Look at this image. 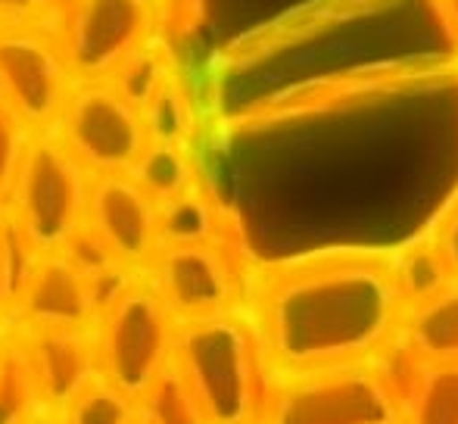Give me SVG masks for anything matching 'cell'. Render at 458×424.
<instances>
[{
  "mask_svg": "<svg viewBox=\"0 0 458 424\" xmlns=\"http://www.w3.org/2000/svg\"><path fill=\"white\" fill-rule=\"evenodd\" d=\"M91 334L100 377L138 400L140 390L172 362L178 321L165 310L147 272H140L100 306Z\"/></svg>",
  "mask_w": 458,
  "mask_h": 424,
  "instance_id": "4",
  "label": "cell"
},
{
  "mask_svg": "<svg viewBox=\"0 0 458 424\" xmlns=\"http://www.w3.org/2000/svg\"><path fill=\"white\" fill-rule=\"evenodd\" d=\"M159 0H60L50 31L75 81H103L157 38Z\"/></svg>",
  "mask_w": 458,
  "mask_h": 424,
  "instance_id": "6",
  "label": "cell"
},
{
  "mask_svg": "<svg viewBox=\"0 0 458 424\" xmlns=\"http://www.w3.org/2000/svg\"><path fill=\"white\" fill-rule=\"evenodd\" d=\"M368 375L374 377V384L380 387V394L393 403V409L399 412V421H403V412L409 409V403L415 400L418 387L428 377L430 362L409 343V340L399 334V327L377 343L371 352L362 359Z\"/></svg>",
  "mask_w": 458,
  "mask_h": 424,
  "instance_id": "15",
  "label": "cell"
},
{
  "mask_svg": "<svg viewBox=\"0 0 458 424\" xmlns=\"http://www.w3.org/2000/svg\"><path fill=\"white\" fill-rule=\"evenodd\" d=\"M6 310L13 327H91L94 281L63 253L38 256Z\"/></svg>",
  "mask_w": 458,
  "mask_h": 424,
  "instance_id": "11",
  "label": "cell"
},
{
  "mask_svg": "<svg viewBox=\"0 0 458 424\" xmlns=\"http://www.w3.org/2000/svg\"><path fill=\"white\" fill-rule=\"evenodd\" d=\"M437 250H440L443 262H446L453 281H458V200L455 207L440 218V228L434 231Z\"/></svg>",
  "mask_w": 458,
  "mask_h": 424,
  "instance_id": "25",
  "label": "cell"
},
{
  "mask_svg": "<svg viewBox=\"0 0 458 424\" xmlns=\"http://www.w3.org/2000/svg\"><path fill=\"white\" fill-rule=\"evenodd\" d=\"M60 0H0V29H29L44 25L50 29Z\"/></svg>",
  "mask_w": 458,
  "mask_h": 424,
  "instance_id": "24",
  "label": "cell"
},
{
  "mask_svg": "<svg viewBox=\"0 0 458 424\" xmlns=\"http://www.w3.org/2000/svg\"><path fill=\"white\" fill-rule=\"evenodd\" d=\"M140 119H144L147 140H150V144L191 147L193 106L175 72H172L169 79H165V85L153 94L150 104L140 109Z\"/></svg>",
  "mask_w": 458,
  "mask_h": 424,
  "instance_id": "20",
  "label": "cell"
},
{
  "mask_svg": "<svg viewBox=\"0 0 458 424\" xmlns=\"http://www.w3.org/2000/svg\"><path fill=\"white\" fill-rule=\"evenodd\" d=\"M19 331L47 412H60L79 390L100 377L91 327H19Z\"/></svg>",
  "mask_w": 458,
  "mask_h": 424,
  "instance_id": "12",
  "label": "cell"
},
{
  "mask_svg": "<svg viewBox=\"0 0 458 424\" xmlns=\"http://www.w3.org/2000/svg\"><path fill=\"white\" fill-rule=\"evenodd\" d=\"M91 175L54 131L29 134L4 188V218L35 256L60 253L85 225Z\"/></svg>",
  "mask_w": 458,
  "mask_h": 424,
  "instance_id": "3",
  "label": "cell"
},
{
  "mask_svg": "<svg viewBox=\"0 0 458 424\" xmlns=\"http://www.w3.org/2000/svg\"><path fill=\"white\" fill-rule=\"evenodd\" d=\"M399 424H458V362L430 365Z\"/></svg>",
  "mask_w": 458,
  "mask_h": 424,
  "instance_id": "23",
  "label": "cell"
},
{
  "mask_svg": "<svg viewBox=\"0 0 458 424\" xmlns=\"http://www.w3.org/2000/svg\"><path fill=\"white\" fill-rule=\"evenodd\" d=\"M147 278L178 325L243 312V281L216 241L159 247Z\"/></svg>",
  "mask_w": 458,
  "mask_h": 424,
  "instance_id": "9",
  "label": "cell"
},
{
  "mask_svg": "<svg viewBox=\"0 0 458 424\" xmlns=\"http://www.w3.org/2000/svg\"><path fill=\"white\" fill-rule=\"evenodd\" d=\"M75 79L56 35L44 25L0 29V109L29 134L50 131Z\"/></svg>",
  "mask_w": 458,
  "mask_h": 424,
  "instance_id": "8",
  "label": "cell"
},
{
  "mask_svg": "<svg viewBox=\"0 0 458 424\" xmlns=\"http://www.w3.org/2000/svg\"><path fill=\"white\" fill-rule=\"evenodd\" d=\"M157 207L175 200L187 188L197 184V169H193L191 147L175 144H147L138 163L125 172Z\"/></svg>",
  "mask_w": 458,
  "mask_h": 424,
  "instance_id": "17",
  "label": "cell"
},
{
  "mask_svg": "<svg viewBox=\"0 0 458 424\" xmlns=\"http://www.w3.org/2000/svg\"><path fill=\"white\" fill-rule=\"evenodd\" d=\"M172 365L209 424H259L268 369L247 310L178 325Z\"/></svg>",
  "mask_w": 458,
  "mask_h": 424,
  "instance_id": "2",
  "label": "cell"
},
{
  "mask_svg": "<svg viewBox=\"0 0 458 424\" xmlns=\"http://www.w3.org/2000/svg\"><path fill=\"white\" fill-rule=\"evenodd\" d=\"M259 424H399L365 362L268 371Z\"/></svg>",
  "mask_w": 458,
  "mask_h": 424,
  "instance_id": "5",
  "label": "cell"
},
{
  "mask_svg": "<svg viewBox=\"0 0 458 424\" xmlns=\"http://www.w3.org/2000/svg\"><path fill=\"white\" fill-rule=\"evenodd\" d=\"M85 228L103 243L115 266L147 272L159 253V207L128 175L91 178Z\"/></svg>",
  "mask_w": 458,
  "mask_h": 424,
  "instance_id": "10",
  "label": "cell"
},
{
  "mask_svg": "<svg viewBox=\"0 0 458 424\" xmlns=\"http://www.w3.org/2000/svg\"><path fill=\"white\" fill-rule=\"evenodd\" d=\"M443 10H446L449 25H453V31L458 35V0H443Z\"/></svg>",
  "mask_w": 458,
  "mask_h": 424,
  "instance_id": "26",
  "label": "cell"
},
{
  "mask_svg": "<svg viewBox=\"0 0 458 424\" xmlns=\"http://www.w3.org/2000/svg\"><path fill=\"white\" fill-rule=\"evenodd\" d=\"M268 371L362 362L399 325L390 259L368 253L318 256L275 268L247 312Z\"/></svg>",
  "mask_w": 458,
  "mask_h": 424,
  "instance_id": "1",
  "label": "cell"
},
{
  "mask_svg": "<svg viewBox=\"0 0 458 424\" xmlns=\"http://www.w3.org/2000/svg\"><path fill=\"white\" fill-rule=\"evenodd\" d=\"M50 131L91 178L125 175L150 144L140 113L106 81H75Z\"/></svg>",
  "mask_w": 458,
  "mask_h": 424,
  "instance_id": "7",
  "label": "cell"
},
{
  "mask_svg": "<svg viewBox=\"0 0 458 424\" xmlns=\"http://www.w3.org/2000/svg\"><path fill=\"white\" fill-rule=\"evenodd\" d=\"M390 278L393 291H396L399 310H411V306L424 303V300L437 297L453 284L446 262H443L440 250H437L434 234L418 237V241L405 243L399 253L390 256Z\"/></svg>",
  "mask_w": 458,
  "mask_h": 424,
  "instance_id": "16",
  "label": "cell"
},
{
  "mask_svg": "<svg viewBox=\"0 0 458 424\" xmlns=\"http://www.w3.org/2000/svg\"><path fill=\"white\" fill-rule=\"evenodd\" d=\"M56 415L63 419V424H138L134 400L103 377H94Z\"/></svg>",
  "mask_w": 458,
  "mask_h": 424,
  "instance_id": "22",
  "label": "cell"
},
{
  "mask_svg": "<svg viewBox=\"0 0 458 424\" xmlns=\"http://www.w3.org/2000/svg\"><path fill=\"white\" fill-rule=\"evenodd\" d=\"M140 424H209L197 396L178 375L175 365H165L134 400Z\"/></svg>",
  "mask_w": 458,
  "mask_h": 424,
  "instance_id": "18",
  "label": "cell"
},
{
  "mask_svg": "<svg viewBox=\"0 0 458 424\" xmlns=\"http://www.w3.org/2000/svg\"><path fill=\"white\" fill-rule=\"evenodd\" d=\"M169 75H172V63H169V56H165L163 44L153 38L150 44L134 50L128 60H122L103 81H106L125 104H131L140 113V109L150 104L153 94L165 85Z\"/></svg>",
  "mask_w": 458,
  "mask_h": 424,
  "instance_id": "19",
  "label": "cell"
},
{
  "mask_svg": "<svg viewBox=\"0 0 458 424\" xmlns=\"http://www.w3.org/2000/svg\"><path fill=\"white\" fill-rule=\"evenodd\" d=\"M396 327L430 365L458 362V281L405 310Z\"/></svg>",
  "mask_w": 458,
  "mask_h": 424,
  "instance_id": "13",
  "label": "cell"
},
{
  "mask_svg": "<svg viewBox=\"0 0 458 424\" xmlns=\"http://www.w3.org/2000/svg\"><path fill=\"white\" fill-rule=\"evenodd\" d=\"M44 412L22 331L6 325L0 334V424H31Z\"/></svg>",
  "mask_w": 458,
  "mask_h": 424,
  "instance_id": "14",
  "label": "cell"
},
{
  "mask_svg": "<svg viewBox=\"0 0 458 424\" xmlns=\"http://www.w3.org/2000/svg\"><path fill=\"white\" fill-rule=\"evenodd\" d=\"M216 241V209L193 184L175 200L159 207V243H203Z\"/></svg>",
  "mask_w": 458,
  "mask_h": 424,
  "instance_id": "21",
  "label": "cell"
},
{
  "mask_svg": "<svg viewBox=\"0 0 458 424\" xmlns=\"http://www.w3.org/2000/svg\"><path fill=\"white\" fill-rule=\"evenodd\" d=\"M138 424H140V421H138Z\"/></svg>",
  "mask_w": 458,
  "mask_h": 424,
  "instance_id": "28",
  "label": "cell"
},
{
  "mask_svg": "<svg viewBox=\"0 0 458 424\" xmlns=\"http://www.w3.org/2000/svg\"><path fill=\"white\" fill-rule=\"evenodd\" d=\"M31 424H63V419L56 412H44V415H38V419L31 421Z\"/></svg>",
  "mask_w": 458,
  "mask_h": 424,
  "instance_id": "27",
  "label": "cell"
}]
</instances>
